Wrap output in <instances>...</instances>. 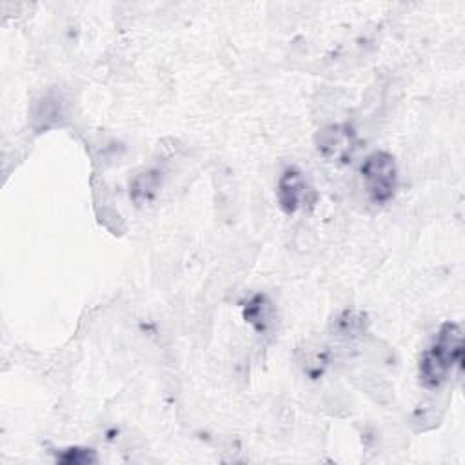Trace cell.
I'll return each instance as SVG.
<instances>
[{
  "label": "cell",
  "instance_id": "obj_4",
  "mask_svg": "<svg viewBox=\"0 0 465 465\" xmlns=\"http://www.w3.org/2000/svg\"><path fill=\"white\" fill-rule=\"evenodd\" d=\"M318 153L332 163H347L358 149V136L349 124H331L316 134Z\"/></svg>",
  "mask_w": 465,
  "mask_h": 465
},
{
  "label": "cell",
  "instance_id": "obj_3",
  "mask_svg": "<svg viewBox=\"0 0 465 465\" xmlns=\"http://www.w3.org/2000/svg\"><path fill=\"white\" fill-rule=\"evenodd\" d=\"M276 198L285 214H294L302 209H311L316 203L318 194L298 167H287L278 178Z\"/></svg>",
  "mask_w": 465,
  "mask_h": 465
},
{
  "label": "cell",
  "instance_id": "obj_2",
  "mask_svg": "<svg viewBox=\"0 0 465 465\" xmlns=\"http://www.w3.org/2000/svg\"><path fill=\"white\" fill-rule=\"evenodd\" d=\"M360 174H361L365 194L372 203L383 205L396 196L398 165L391 153L387 151L371 153L363 160L360 167Z\"/></svg>",
  "mask_w": 465,
  "mask_h": 465
},
{
  "label": "cell",
  "instance_id": "obj_6",
  "mask_svg": "<svg viewBox=\"0 0 465 465\" xmlns=\"http://www.w3.org/2000/svg\"><path fill=\"white\" fill-rule=\"evenodd\" d=\"M158 189H160V171L147 169L133 178L129 194H131L133 202L140 205V203L149 202L156 194Z\"/></svg>",
  "mask_w": 465,
  "mask_h": 465
},
{
  "label": "cell",
  "instance_id": "obj_7",
  "mask_svg": "<svg viewBox=\"0 0 465 465\" xmlns=\"http://www.w3.org/2000/svg\"><path fill=\"white\" fill-rule=\"evenodd\" d=\"M56 461L65 463V465H89V463H96L98 456L93 449L69 447V449H62L56 454Z\"/></svg>",
  "mask_w": 465,
  "mask_h": 465
},
{
  "label": "cell",
  "instance_id": "obj_5",
  "mask_svg": "<svg viewBox=\"0 0 465 465\" xmlns=\"http://www.w3.org/2000/svg\"><path fill=\"white\" fill-rule=\"evenodd\" d=\"M243 320L252 325L258 332H265L271 323H272V316H274V309L271 300L265 294H254L242 309Z\"/></svg>",
  "mask_w": 465,
  "mask_h": 465
},
{
  "label": "cell",
  "instance_id": "obj_1",
  "mask_svg": "<svg viewBox=\"0 0 465 465\" xmlns=\"http://www.w3.org/2000/svg\"><path fill=\"white\" fill-rule=\"evenodd\" d=\"M463 363V332L454 322H445L438 329L430 345L421 352L418 380L423 389H440Z\"/></svg>",
  "mask_w": 465,
  "mask_h": 465
},
{
  "label": "cell",
  "instance_id": "obj_8",
  "mask_svg": "<svg viewBox=\"0 0 465 465\" xmlns=\"http://www.w3.org/2000/svg\"><path fill=\"white\" fill-rule=\"evenodd\" d=\"M363 314H358L354 311H345L336 318V329L343 336H356L363 331Z\"/></svg>",
  "mask_w": 465,
  "mask_h": 465
}]
</instances>
